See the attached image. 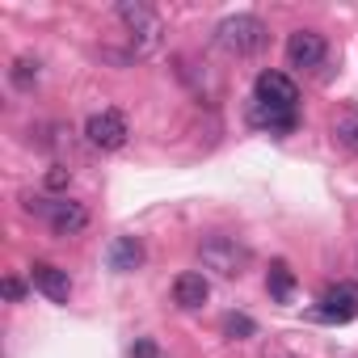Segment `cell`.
Instances as JSON below:
<instances>
[{"mask_svg": "<svg viewBox=\"0 0 358 358\" xmlns=\"http://www.w3.org/2000/svg\"><path fill=\"white\" fill-rule=\"evenodd\" d=\"M249 122L270 131V135H287L299 122V85L287 72H257L253 80V97H249Z\"/></svg>", "mask_w": 358, "mask_h": 358, "instance_id": "obj_1", "label": "cell"}, {"mask_svg": "<svg viewBox=\"0 0 358 358\" xmlns=\"http://www.w3.org/2000/svg\"><path fill=\"white\" fill-rule=\"evenodd\" d=\"M215 38H220V47H224L228 55L245 59V55H257V51L266 47L270 30H266V22H262V17H253V13H232V17H224V22H220Z\"/></svg>", "mask_w": 358, "mask_h": 358, "instance_id": "obj_2", "label": "cell"}, {"mask_svg": "<svg viewBox=\"0 0 358 358\" xmlns=\"http://www.w3.org/2000/svg\"><path fill=\"white\" fill-rule=\"evenodd\" d=\"M30 215H43L55 236H76L89 228V207L76 199H26Z\"/></svg>", "mask_w": 358, "mask_h": 358, "instance_id": "obj_3", "label": "cell"}, {"mask_svg": "<svg viewBox=\"0 0 358 358\" xmlns=\"http://www.w3.org/2000/svg\"><path fill=\"white\" fill-rule=\"evenodd\" d=\"M199 262H203L207 270H215L220 278H241V274L249 270V249H245L236 236L215 232V236H203V245H199Z\"/></svg>", "mask_w": 358, "mask_h": 358, "instance_id": "obj_4", "label": "cell"}, {"mask_svg": "<svg viewBox=\"0 0 358 358\" xmlns=\"http://www.w3.org/2000/svg\"><path fill=\"white\" fill-rule=\"evenodd\" d=\"M118 22L127 26V34H131V51L135 55H152L156 47H160V34H164V26H160V17L148 9V5H131V0H122L118 5Z\"/></svg>", "mask_w": 358, "mask_h": 358, "instance_id": "obj_5", "label": "cell"}, {"mask_svg": "<svg viewBox=\"0 0 358 358\" xmlns=\"http://www.w3.org/2000/svg\"><path fill=\"white\" fill-rule=\"evenodd\" d=\"M312 316L324 320V324H345V320H354V316H358V287H354V282H337V287H329V291L316 299Z\"/></svg>", "mask_w": 358, "mask_h": 358, "instance_id": "obj_6", "label": "cell"}, {"mask_svg": "<svg viewBox=\"0 0 358 358\" xmlns=\"http://www.w3.org/2000/svg\"><path fill=\"white\" fill-rule=\"evenodd\" d=\"M85 135H89L93 148H101V152H118V148L127 143L131 127H127V118H122L118 110H97V114H89Z\"/></svg>", "mask_w": 358, "mask_h": 358, "instance_id": "obj_7", "label": "cell"}, {"mask_svg": "<svg viewBox=\"0 0 358 358\" xmlns=\"http://www.w3.org/2000/svg\"><path fill=\"white\" fill-rule=\"evenodd\" d=\"M324 55H329V43H324V34H316V30H295V34L287 38V64L299 68V72H316V68L324 64Z\"/></svg>", "mask_w": 358, "mask_h": 358, "instance_id": "obj_8", "label": "cell"}, {"mask_svg": "<svg viewBox=\"0 0 358 358\" xmlns=\"http://www.w3.org/2000/svg\"><path fill=\"white\" fill-rule=\"evenodd\" d=\"M30 282H34V291H43L51 303H68V295H72L68 270H59V266H51V262H34V266H30Z\"/></svg>", "mask_w": 358, "mask_h": 358, "instance_id": "obj_9", "label": "cell"}, {"mask_svg": "<svg viewBox=\"0 0 358 358\" xmlns=\"http://www.w3.org/2000/svg\"><path fill=\"white\" fill-rule=\"evenodd\" d=\"M207 299H211V282H207L199 270H186V274L173 278V303H177V308L194 312V308H203Z\"/></svg>", "mask_w": 358, "mask_h": 358, "instance_id": "obj_10", "label": "cell"}, {"mask_svg": "<svg viewBox=\"0 0 358 358\" xmlns=\"http://www.w3.org/2000/svg\"><path fill=\"white\" fill-rule=\"evenodd\" d=\"M106 266H110L114 274L139 270V266H143V245H139V236H114L110 249H106Z\"/></svg>", "mask_w": 358, "mask_h": 358, "instance_id": "obj_11", "label": "cell"}, {"mask_svg": "<svg viewBox=\"0 0 358 358\" xmlns=\"http://www.w3.org/2000/svg\"><path fill=\"white\" fill-rule=\"evenodd\" d=\"M333 139L350 152H358V106H345L333 114Z\"/></svg>", "mask_w": 358, "mask_h": 358, "instance_id": "obj_12", "label": "cell"}, {"mask_svg": "<svg viewBox=\"0 0 358 358\" xmlns=\"http://www.w3.org/2000/svg\"><path fill=\"white\" fill-rule=\"evenodd\" d=\"M266 287H270V295H274L278 303H287V299L295 295V274H291V266H287V262H270Z\"/></svg>", "mask_w": 358, "mask_h": 358, "instance_id": "obj_13", "label": "cell"}, {"mask_svg": "<svg viewBox=\"0 0 358 358\" xmlns=\"http://www.w3.org/2000/svg\"><path fill=\"white\" fill-rule=\"evenodd\" d=\"M224 333L241 341V337H253V333H257V324H253L249 316H241V312H232V316H224Z\"/></svg>", "mask_w": 358, "mask_h": 358, "instance_id": "obj_14", "label": "cell"}, {"mask_svg": "<svg viewBox=\"0 0 358 358\" xmlns=\"http://www.w3.org/2000/svg\"><path fill=\"white\" fill-rule=\"evenodd\" d=\"M34 80H38V64H30V59H17V64H13V85H17V89H30Z\"/></svg>", "mask_w": 358, "mask_h": 358, "instance_id": "obj_15", "label": "cell"}, {"mask_svg": "<svg viewBox=\"0 0 358 358\" xmlns=\"http://www.w3.org/2000/svg\"><path fill=\"white\" fill-rule=\"evenodd\" d=\"M68 182H72V173H68V169H64V164H55V169H51V173H47V190H64V186H68Z\"/></svg>", "mask_w": 358, "mask_h": 358, "instance_id": "obj_16", "label": "cell"}, {"mask_svg": "<svg viewBox=\"0 0 358 358\" xmlns=\"http://www.w3.org/2000/svg\"><path fill=\"white\" fill-rule=\"evenodd\" d=\"M131 358H164V354L156 350V341H148V337H139V341L131 345Z\"/></svg>", "mask_w": 358, "mask_h": 358, "instance_id": "obj_17", "label": "cell"}, {"mask_svg": "<svg viewBox=\"0 0 358 358\" xmlns=\"http://www.w3.org/2000/svg\"><path fill=\"white\" fill-rule=\"evenodd\" d=\"M22 295H26V287H22L17 278H5V299H13V303H17Z\"/></svg>", "mask_w": 358, "mask_h": 358, "instance_id": "obj_18", "label": "cell"}]
</instances>
